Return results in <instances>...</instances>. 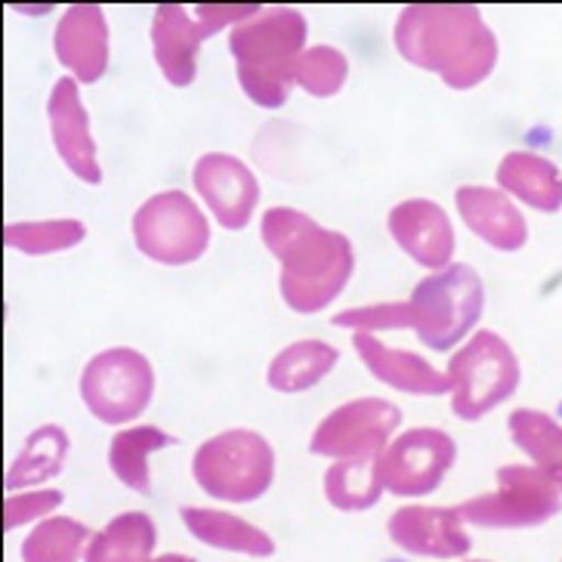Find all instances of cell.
Returning <instances> with one entry per match:
<instances>
[{
    "instance_id": "9",
    "label": "cell",
    "mask_w": 562,
    "mask_h": 562,
    "mask_svg": "<svg viewBox=\"0 0 562 562\" xmlns=\"http://www.w3.org/2000/svg\"><path fill=\"white\" fill-rule=\"evenodd\" d=\"M155 396V371L143 352L112 347L97 352L81 374V398L90 414L121 427L146 412Z\"/></svg>"
},
{
    "instance_id": "25",
    "label": "cell",
    "mask_w": 562,
    "mask_h": 562,
    "mask_svg": "<svg viewBox=\"0 0 562 562\" xmlns=\"http://www.w3.org/2000/svg\"><path fill=\"white\" fill-rule=\"evenodd\" d=\"M68 454V432L56 424L37 427V430L25 439V446L16 454V461L10 463L7 473V488L10 495L19 488H32L41 482H50L53 476L63 473V463Z\"/></svg>"
},
{
    "instance_id": "26",
    "label": "cell",
    "mask_w": 562,
    "mask_h": 562,
    "mask_svg": "<svg viewBox=\"0 0 562 562\" xmlns=\"http://www.w3.org/2000/svg\"><path fill=\"white\" fill-rule=\"evenodd\" d=\"M173 442L177 439L167 436L165 430H158V427H131V430H121L117 436H112V446H109L112 473H115L121 485L133 488L136 495H149V458L155 451L173 446Z\"/></svg>"
},
{
    "instance_id": "27",
    "label": "cell",
    "mask_w": 562,
    "mask_h": 562,
    "mask_svg": "<svg viewBox=\"0 0 562 562\" xmlns=\"http://www.w3.org/2000/svg\"><path fill=\"white\" fill-rule=\"evenodd\" d=\"M513 446L519 448L535 467L562 473V424L538 408H516L507 420Z\"/></svg>"
},
{
    "instance_id": "30",
    "label": "cell",
    "mask_w": 562,
    "mask_h": 562,
    "mask_svg": "<svg viewBox=\"0 0 562 562\" xmlns=\"http://www.w3.org/2000/svg\"><path fill=\"white\" fill-rule=\"evenodd\" d=\"M349 59L337 47H310L300 56L297 66V83L318 100H328L334 93H340V87L347 83Z\"/></svg>"
},
{
    "instance_id": "16",
    "label": "cell",
    "mask_w": 562,
    "mask_h": 562,
    "mask_svg": "<svg viewBox=\"0 0 562 562\" xmlns=\"http://www.w3.org/2000/svg\"><path fill=\"white\" fill-rule=\"evenodd\" d=\"M458 510L442 507H402L390 516L386 531L390 541L414 553V557H432V560H458L470 550V538Z\"/></svg>"
},
{
    "instance_id": "1",
    "label": "cell",
    "mask_w": 562,
    "mask_h": 562,
    "mask_svg": "<svg viewBox=\"0 0 562 562\" xmlns=\"http://www.w3.org/2000/svg\"><path fill=\"white\" fill-rule=\"evenodd\" d=\"M393 41L402 59L439 75L451 90L480 87L497 66V37L476 7L412 3L396 19Z\"/></svg>"
},
{
    "instance_id": "29",
    "label": "cell",
    "mask_w": 562,
    "mask_h": 562,
    "mask_svg": "<svg viewBox=\"0 0 562 562\" xmlns=\"http://www.w3.org/2000/svg\"><path fill=\"white\" fill-rule=\"evenodd\" d=\"M87 238V226L81 220H41V223H10L3 229V245L22 250L29 257L59 254L75 248Z\"/></svg>"
},
{
    "instance_id": "12",
    "label": "cell",
    "mask_w": 562,
    "mask_h": 562,
    "mask_svg": "<svg viewBox=\"0 0 562 562\" xmlns=\"http://www.w3.org/2000/svg\"><path fill=\"white\" fill-rule=\"evenodd\" d=\"M192 182L207 211L216 216L223 229L238 232L250 223V216L260 204V182L235 155L207 151L195 161Z\"/></svg>"
},
{
    "instance_id": "11",
    "label": "cell",
    "mask_w": 562,
    "mask_h": 562,
    "mask_svg": "<svg viewBox=\"0 0 562 562\" xmlns=\"http://www.w3.org/2000/svg\"><path fill=\"white\" fill-rule=\"evenodd\" d=\"M458 446L446 430L414 427L393 439L383 451V485L398 497H424L439 488L454 467Z\"/></svg>"
},
{
    "instance_id": "31",
    "label": "cell",
    "mask_w": 562,
    "mask_h": 562,
    "mask_svg": "<svg viewBox=\"0 0 562 562\" xmlns=\"http://www.w3.org/2000/svg\"><path fill=\"white\" fill-rule=\"evenodd\" d=\"M334 325L352 328L356 334H374L381 328H412V313H408V300L378 303V306H359V310L334 315Z\"/></svg>"
},
{
    "instance_id": "15",
    "label": "cell",
    "mask_w": 562,
    "mask_h": 562,
    "mask_svg": "<svg viewBox=\"0 0 562 562\" xmlns=\"http://www.w3.org/2000/svg\"><path fill=\"white\" fill-rule=\"evenodd\" d=\"M56 59L78 78L97 83L109 68V22L97 3H75L59 19L53 34Z\"/></svg>"
},
{
    "instance_id": "19",
    "label": "cell",
    "mask_w": 562,
    "mask_h": 562,
    "mask_svg": "<svg viewBox=\"0 0 562 562\" xmlns=\"http://www.w3.org/2000/svg\"><path fill=\"white\" fill-rule=\"evenodd\" d=\"M356 352L378 381L408 396H446L451 390L448 374L436 371L427 359L408 349L386 347L374 334H356Z\"/></svg>"
},
{
    "instance_id": "5",
    "label": "cell",
    "mask_w": 562,
    "mask_h": 562,
    "mask_svg": "<svg viewBox=\"0 0 562 562\" xmlns=\"http://www.w3.org/2000/svg\"><path fill=\"white\" fill-rule=\"evenodd\" d=\"M485 306V284L467 263H451L414 284L408 297L412 331L436 352L461 344L480 322Z\"/></svg>"
},
{
    "instance_id": "8",
    "label": "cell",
    "mask_w": 562,
    "mask_h": 562,
    "mask_svg": "<svg viewBox=\"0 0 562 562\" xmlns=\"http://www.w3.org/2000/svg\"><path fill=\"white\" fill-rule=\"evenodd\" d=\"M133 241L143 257L161 266H189L211 245V223L180 189L158 192L133 214Z\"/></svg>"
},
{
    "instance_id": "4",
    "label": "cell",
    "mask_w": 562,
    "mask_h": 562,
    "mask_svg": "<svg viewBox=\"0 0 562 562\" xmlns=\"http://www.w3.org/2000/svg\"><path fill=\"white\" fill-rule=\"evenodd\" d=\"M497 488L470 497L454 510L476 529H535L562 513V473L535 463H513L495 473Z\"/></svg>"
},
{
    "instance_id": "7",
    "label": "cell",
    "mask_w": 562,
    "mask_h": 562,
    "mask_svg": "<svg viewBox=\"0 0 562 562\" xmlns=\"http://www.w3.org/2000/svg\"><path fill=\"white\" fill-rule=\"evenodd\" d=\"M451 408L461 420H480L516 393L522 368L497 331H476L448 364Z\"/></svg>"
},
{
    "instance_id": "18",
    "label": "cell",
    "mask_w": 562,
    "mask_h": 562,
    "mask_svg": "<svg viewBox=\"0 0 562 562\" xmlns=\"http://www.w3.org/2000/svg\"><path fill=\"white\" fill-rule=\"evenodd\" d=\"M211 29L204 19H189L186 7L165 3L155 10L151 19V53L155 63L165 71V78L173 87H189L199 71L201 41L211 37Z\"/></svg>"
},
{
    "instance_id": "32",
    "label": "cell",
    "mask_w": 562,
    "mask_h": 562,
    "mask_svg": "<svg viewBox=\"0 0 562 562\" xmlns=\"http://www.w3.org/2000/svg\"><path fill=\"white\" fill-rule=\"evenodd\" d=\"M63 504V492H25V495H13L3 501V531H13L19 526H25V522H32V519H41V516H47L56 507Z\"/></svg>"
},
{
    "instance_id": "17",
    "label": "cell",
    "mask_w": 562,
    "mask_h": 562,
    "mask_svg": "<svg viewBox=\"0 0 562 562\" xmlns=\"http://www.w3.org/2000/svg\"><path fill=\"white\" fill-rule=\"evenodd\" d=\"M454 204L467 229L476 232L488 248L504 254L526 248L529 223L507 192H497L488 186H461L454 192Z\"/></svg>"
},
{
    "instance_id": "33",
    "label": "cell",
    "mask_w": 562,
    "mask_h": 562,
    "mask_svg": "<svg viewBox=\"0 0 562 562\" xmlns=\"http://www.w3.org/2000/svg\"><path fill=\"white\" fill-rule=\"evenodd\" d=\"M149 562H195L192 557H186V553H165V557H158V560Z\"/></svg>"
},
{
    "instance_id": "6",
    "label": "cell",
    "mask_w": 562,
    "mask_h": 562,
    "mask_svg": "<svg viewBox=\"0 0 562 562\" xmlns=\"http://www.w3.org/2000/svg\"><path fill=\"white\" fill-rule=\"evenodd\" d=\"M192 476L216 501L250 504L263 497L276 480V451L254 430L235 427L216 432L195 451Z\"/></svg>"
},
{
    "instance_id": "14",
    "label": "cell",
    "mask_w": 562,
    "mask_h": 562,
    "mask_svg": "<svg viewBox=\"0 0 562 562\" xmlns=\"http://www.w3.org/2000/svg\"><path fill=\"white\" fill-rule=\"evenodd\" d=\"M390 235L398 248L412 257L414 263L430 266V269H446L454 257V226L448 214L427 199H412L396 204L390 211Z\"/></svg>"
},
{
    "instance_id": "23",
    "label": "cell",
    "mask_w": 562,
    "mask_h": 562,
    "mask_svg": "<svg viewBox=\"0 0 562 562\" xmlns=\"http://www.w3.org/2000/svg\"><path fill=\"white\" fill-rule=\"evenodd\" d=\"M155 544L158 531L146 513H121L90 538L83 562H149Z\"/></svg>"
},
{
    "instance_id": "22",
    "label": "cell",
    "mask_w": 562,
    "mask_h": 562,
    "mask_svg": "<svg viewBox=\"0 0 562 562\" xmlns=\"http://www.w3.org/2000/svg\"><path fill=\"white\" fill-rule=\"evenodd\" d=\"M337 359H340V352L331 344L300 340V344L281 349L279 356L269 362L266 381L276 393H306L331 374Z\"/></svg>"
},
{
    "instance_id": "34",
    "label": "cell",
    "mask_w": 562,
    "mask_h": 562,
    "mask_svg": "<svg viewBox=\"0 0 562 562\" xmlns=\"http://www.w3.org/2000/svg\"><path fill=\"white\" fill-rule=\"evenodd\" d=\"M473 562H488V560H473Z\"/></svg>"
},
{
    "instance_id": "28",
    "label": "cell",
    "mask_w": 562,
    "mask_h": 562,
    "mask_svg": "<svg viewBox=\"0 0 562 562\" xmlns=\"http://www.w3.org/2000/svg\"><path fill=\"white\" fill-rule=\"evenodd\" d=\"M90 538L93 535L78 519L50 516L22 541V562H78Z\"/></svg>"
},
{
    "instance_id": "21",
    "label": "cell",
    "mask_w": 562,
    "mask_h": 562,
    "mask_svg": "<svg viewBox=\"0 0 562 562\" xmlns=\"http://www.w3.org/2000/svg\"><path fill=\"white\" fill-rule=\"evenodd\" d=\"M182 522L186 529L199 538L201 544L229 550V553H245V557H272L276 544L263 529L250 526L245 519L223 510H204V507H182Z\"/></svg>"
},
{
    "instance_id": "2",
    "label": "cell",
    "mask_w": 562,
    "mask_h": 562,
    "mask_svg": "<svg viewBox=\"0 0 562 562\" xmlns=\"http://www.w3.org/2000/svg\"><path fill=\"white\" fill-rule=\"evenodd\" d=\"M266 250L281 263V300L300 315L328 310L347 288L356 269L352 241L318 226L294 207H269L263 214Z\"/></svg>"
},
{
    "instance_id": "10",
    "label": "cell",
    "mask_w": 562,
    "mask_h": 562,
    "mask_svg": "<svg viewBox=\"0 0 562 562\" xmlns=\"http://www.w3.org/2000/svg\"><path fill=\"white\" fill-rule=\"evenodd\" d=\"M402 412L386 398H352L334 408L310 439V451L318 458H374L390 446V436L398 430Z\"/></svg>"
},
{
    "instance_id": "3",
    "label": "cell",
    "mask_w": 562,
    "mask_h": 562,
    "mask_svg": "<svg viewBox=\"0 0 562 562\" xmlns=\"http://www.w3.org/2000/svg\"><path fill=\"white\" fill-rule=\"evenodd\" d=\"M306 16L291 7L260 10L232 29L229 50L250 102L260 109H281L288 102L291 83H297L300 56L306 53Z\"/></svg>"
},
{
    "instance_id": "24",
    "label": "cell",
    "mask_w": 562,
    "mask_h": 562,
    "mask_svg": "<svg viewBox=\"0 0 562 562\" xmlns=\"http://www.w3.org/2000/svg\"><path fill=\"white\" fill-rule=\"evenodd\" d=\"M381 458L383 454H374V458H347L331 463L325 473L328 504L344 513L371 510L386 492Z\"/></svg>"
},
{
    "instance_id": "13",
    "label": "cell",
    "mask_w": 562,
    "mask_h": 562,
    "mask_svg": "<svg viewBox=\"0 0 562 562\" xmlns=\"http://www.w3.org/2000/svg\"><path fill=\"white\" fill-rule=\"evenodd\" d=\"M47 117H50L53 146L59 158L78 180L97 186L102 182V167L97 158V143L90 133V117L83 109L78 81L75 78H59L53 83L50 100H47Z\"/></svg>"
},
{
    "instance_id": "20",
    "label": "cell",
    "mask_w": 562,
    "mask_h": 562,
    "mask_svg": "<svg viewBox=\"0 0 562 562\" xmlns=\"http://www.w3.org/2000/svg\"><path fill=\"white\" fill-rule=\"evenodd\" d=\"M497 186L510 199L522 201L531 211L557 214L562 211V170L544 155L507 151L497 165Z\"/></svg>"
}]
</instances>
